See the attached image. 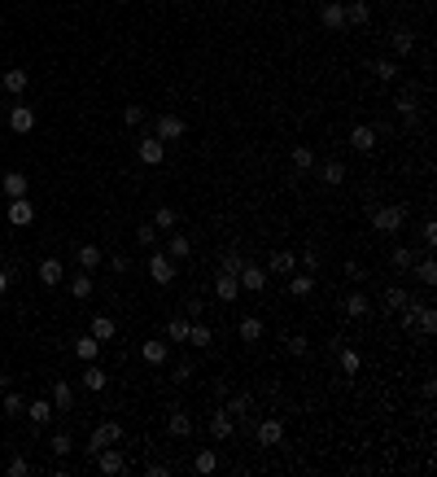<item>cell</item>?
<instances>
[{
  "mask_svg": "<svg viewBox=\"0 0 437 477\" xmlns=\"http://www.w3.org/2000/svg\"><path fill=\"white\" fill-rule=\"evenodd\" d=\"M389 49H394V57H407L411 49H416V35H411V27H394V31H389Z\"/></svg>",
  "mask_w": 437,
  "mask_h": 477,
  "instance_id": "25",
  "label": "cell"
},
{
  "mask_svg": "<svg viewBox=\"0 0 437 477\" xmlns=\"http://www.w3.org/2000/svg\"><path fill=\"white\" fill-rule=\"evenodd\" d=\"M372 75L381 79V83H394V79H398V62H394V57H376V62H372Z\"/></svg>",
  "mask_w": 437,
  "mask_h": 477,
  "instance_id": "40",
  "label": "cell"
},
{
  "mask_svg": "<svg viewBox=\"0 0 437 477\" xmlns=\"http://www.w3.org/2000/svg\"><path fill=\"white\" fill-rule=\"evenodd\" d=\"M175 223H180V210H171V206L153 210V228L158 232H175Z\"/></svg>",
  "mask_w": 437,
  "mask_h": 477,
  "instance_id": "42",
  "label": "cell"
},
{
  "mask_svg": "<svg viewBox=\"0 0 437 477\" xmlns=\"http://www.w3.org/2000/svg\"><path fill=\"white\" fill-rule=\"evenodd\" d=\"M118 438H123V425H118V421H101L97 429H92V438H88V456H97V451L114 447Z\"/></svg>",
  "mask_w": 437,
  "mask_h": 477,
  "instance_id": "3",
  "label": "cell"
},
{
  "mask_svg": "<svg viewBox=\"0 0 437 477\" xmlns=\"http://www.w3.org/2000/svg\"><path fill=\"white\" fill-rule=\"evenodd\" d=\"M346 276L350 280H363V263H359V258H350V263H346Z\"/></svg>",
  "mask_w": 437,
  "mask_h": 477,
  "instance_id": "58",
  "label": "cell"
},
{
  "mask_svg": "<svg viewBox=\"0 0 437 477\" xmlns=\"http://www.w3.org/2000/svg\"><path fill=\"white\" fill-rule=\"evenodd\" d=\"M188 324H193V320H184V315H175L171 324H167V337L175 342V346H188Z\"/></svg>",
  "mask_w": 437,
  "mask_h": 477,
  "instance_id": "45",
  "label": "cell"
},
{
  "mask_svg": "<svg viewBox=\"0 0 437 477\" xmlns=\"http://www.w3.org/2000/svg\"><path fill=\"white\" fill-rule=\"evenodd\" d=\"M75 451V438L70 434H53V456H70Z\"/></svg>",
  "mask_w": 437,
  "mask_h": 477,
  "instance_id": "53",
  "label": "cell"
},
{
  "mask_svg": "<svg viewBox=\"0 0 437 477\" xmlns=\"http://www.w3.org/2000/svg\"><path fill=\"white\" fill-rule=\"evenodd\" d=\"M267 271H271V276H293V271H298V254H293V249H276L271 263H267Z\"/></svg>",
  "mask_w": 437,
  "mask_h": 477,
  "instance_id": "16",
  "label": "cell"
},
{
  "mask_svg": "<svg viewBox=\"0 0 437 477\" xmlns=\"http://www.w3.org/2000/svg\"><path fill=\"white\" fill-rule=\"evenodd\" d=\"M228 416L236 425H245V429H254V395H228Z\"/></svg>",
  "mask_w": 437,
  "mask_h": 477,
  "instance_id": "7",
  "label": "cell"
},
{
  "mask_svg": "<svg viewBox=\"0 0 437 477\" xmlns=\"http://www.w3.org/2000/svg\"><path fill=\"white\" fill-rule=\"evenodd\" d=\"M0 188H5L9 197H27V175H22V171H5V180H0Z\"/></svg>",
  "mask_w": 437,
  "mask_h": 477,
  "instance_id": "38",
  "label": "cell"
},
{
  "mask_svg": "<svg viewBox=\"0 0 437 477\" xmlns=\"http://www.w3.org/2000/svg\"><path fill=\"white\" fill-rule=\"evenodd\" d=\"M289 355H293V359H306V355H311V342H306L302 333H293V337H289Z\"/></svg>",
  "mask_w": 437,
  "mask_h": 477,
  "instance_id": "51",
  "label": "cell"
},
{
  "mask_svg": "<svg viewBox=\"0 0 437 477\" xmlns=\"http://www.w3.org/2000/svg\"><path fill=\"white\" fill-rule=\"evenodd\" d=\"M407 289H403V285H389V289L381 293V311H389V315H398V311H403V307H407Z\"/></svg>",
  "mask_w": 437,
  "mask_h": 477,
  "instance_id": "23",
  "label": "cell"
},
{
  "mask_svg": "<svg viewBox=\"0 0 437 477\" xmlns=\"http://www.w3.org/2000/svg\"><path fill=\"white\" fill-rule=\"evenodd\" d=\"M298 263H302V271H320V263H324V254H320V245H306V249H302V258H298Z\"/></svg>",
  "mask_w": 437,
  "mask_h": 477,
  "instance_id": "48",
  "label": "cell"
},
{
  "mask_svg": "<svg viewBox=\"0 0 437 477\" xmlns=\"http://www.w3.org/2000/svg\"><path fill=\"white\" fill-rule=\"evenodd\" d=\"M341 311H346L350 320H363V315H372V298L363 293V289H354V293L341 298Z\"/></svg>",
  "mask_w": 437,
  "mask_h": 477,
  "instance_id": "14",
  "label": "cell"
},
{
  "mask_svg": "<svg viewBox=\"0 0 437 477\" xmlns=\"http://www.w3.org/2000/svg\"><path fill=\"white\" fill-rule=\"evenodd\" d=\"M184 132H188V123H184L180 114H158V118H153V136L167 140V145H171V140H184Z\"/></svg>",
  "mask_w": 437,
  "mask_h": 477,
  "instance_id": "6",
  "label": "cell"
},
{
  "mask_svg": "<svg viewBox=\"0 0 437 477\" xmlns=\"http://www.w3.org/2000/svg\"><path fill=\"white\" fill-rule=\"evenodd\" d=\"M389 263H394L398 271H407L411 263H416V249H407V245H394V249H389Z\"/></svg>",
  "mask_w": 437,
  "mask_h": 477,
  "instance_id": "46",
  "label": "cell"
},
{
  "mask_svg": "<svg viewBox=\"0 0 437 477\" xmlns=\"http://www.w3.org/2000/svg\"><path fill=\"white\" fill-rule=\"evenodd\" d=\"M219 469V451H197V456H193V473H215Z\"/></svg>",
  "mask_w": 437,
  "mask_h": 477,
  "instance_id": "44",
  "label": "cell"
},
{
  "mask_svg": "<svg viewBox=\"0 0 437 477\" xmlns=\"http://www.w3.org/2000/svg\"><path fill=\"white\" fill-rule=\"evenodd\" d=\"M175 276H180V263H175L167 249H153L149 254V280L153 285H175Z\"/></svg>",
  "mask_w": 437,
  "mask_h": 477,
  "instance_id": "2",
  "label": "cell"
},
{
  "mask_svg": "<svg viewBox=\"0 0 437 477\" xmlns=\"http://www.w3.org/2000/svg\"><path fill=\"white\" fill-rule=\"evenodd\" d=\"M293 166H298V171H315V153L306 149V145H298V149H293Z\"/></svg>",
  "mask_w": 437,
  "mask_h": 477,
  "instance_id": "50",
  "label": "cell"
},
{
  "mask_svg": "<svg viewBox=\"0 0 437 477\" xmlns=\"http://www.w3.org/2000/svg\"><path fill=\"white\" fill-rule=\"evenodd\" d=\"M193 429H197L193 416H188L184 408H171V416H167V434H171V438H188Z\"/></svg>",
  "mask_w": 437,
  "mask_h": 477,
  "instance_id": "18",
  "label": "cell"
},
{
  "mask_svg": "<svg viewBox=\"0 0 437 477\" xmlns=\"http://www.w3.org/2000/svg\"><path fill=\"white\" fill-rule=\"evenodd\" d=\"M411 267H416V280H420V285H429V289L437 285V263H433V258H416Z\"/></svg>",
  "mask_w": 437,
  "mask_h": 477,
  "instance_id": "43",
  "label": "cell"
},
{
  "mask_svg": "<svg viewBox=\"0 0 437 477\" xmlns=\"http://www.w3.org/2000/svg\"><path fill=\"white\" fill-rule=\"evenodd\" d=\"M420 236H424V249H433V245H437V223H433V219H424Z\"/></svg>",
  "mask_w": 437,
  "mask_h": 477,
  "instance_id": "56",
  "label": "cell"
},
{
  "mask_svg": "<svg viewBox=\"0 0 437 477\" xmlns=\"http://www.w3.org/2000/svg\"><path fill=\"white\" fill-rule=\"evenodd\" d=\"M149 477H171V464H149Z\"/></svg>",
  "mask_w": 437,
  "mask_h": 477,
  "instance_id": "60",
  "label": "cell"
},
{
  "mask_svg": "<svg viewBox=\"0 0 437 477\" xmlns=\"http://www.w3.org/2000/svg\"><path fill=\"white\" fill-rule=\"evenodd\" d=\"M359 368H363L359 351H346V346H341V373H346V377H359Z\"/></svg>",
  "mask_w": 437,
  "mask_h": 477,
  "instance_id": "49",
  "label": "cell"
},
{
  "mask_svg": "<svg viewBox=\"0 0 437 477\" xmlns=\"http://www.w3.org/2000/svg\"><path fill=\"white\" fill-rule=\"evenodd\" d=\"M167 254L175 258V263H184V258H193V241H188L184 232H171L167 236Z\"/></svg>",
  "mask_w": 437,
  "mask_h": 477,
  "instance_id": "29",
  "label": "cell"
},
{
  "mask_svg": "<svg viewBox=\"0 0 437 477\" xmlns=\"http://www.w3.org/2000/svg\"><path fill=\"white\" fill-rule=\"evenodd\" d=\"M346 175H350V171H346V162H337V158L320 166V180H324L328 188H341V184H346Z\"/></svg>",
  "mask_w": 437,
  "mask_h": 477,
  "instance_id": "30",
  "label": "cell"
},
{
  "mask_svg": "<svg viewBox=\"0 0 437 477\" xmlns=\"http://www.w3.org/2000/svg\"><path fill=\"white\" fill-rule=\"evenodd\" d=\"M5 219L14 223V228H31V223H35V206H31V197H9Z\"/></svg>",
  "mask_w": 437,
  "mask_h": 477,
  "instance_id": "8",
  "label": "cell"
},
{
  "mask_svg": "<svg viewBox=\"0 0 437 477\" xmlns=\"http://www.w3.org/2000/svg\"><path fill=\"white\" fill-rule=\"evenodd\" d=\"M136 241H140V245H158V228H153V223H140V228H136Z\"/></svg>",
  "mask_w": 437,
  "mask_h": 477,
  "instance_id": "54",
  "label": "cell"
},
{
  "mask_svg": "<svg viewBox=\"0 0 437 477\" xmlns=\"http://www.w3.org/2000/svg\"><path fill=\"white\" fill-rule=\"evenodd\" d=\"M407 206H398V201H389V206H376L372 210V228L376 232H381V236H394L398 228H403V223H407Z\"/></svg>",
  "mask_w": 437,
  "mask_h": 477,
  "instance_id": "1",
  "label": "cell"
},
{
  "mask_svg": "<svg viewBox=\"0 0 437 477\" xmlns=\"http://www.w3.org/2000/svg\"><path fill=\"white\" fill-rule=\"evenodd\" d=\"M53 408H57V412H70V408H75V390H70L66 381H53Z\"/></svg>",
  "mask_w": 437,
  "mask_h": 477,
  "instance_id": "37",
  "label": "cell"
},
{
  "mask_svg": "<svg viewBox=\"0 0 437 477\" xmlns=\"http://www.w3.org/2000/svg\"><path fill=\"white\" fill-rule=\"evenodd\" d=\"M5 416H27V395L9 390V395H5Z\"/></svg>",
  "mask_w": 437,
  "mask_h": 477,
  "instance_id": "47",
  "label": "cell"
},
{
  "mask_svg": "<svg viewBox=\"0 0 437 477\" xmlns=\"http://www.w3.org/2000/svg\"><path fill=\"white\" fill-rule=\"evenodd\" d=\"M136 158L145 162V166H158L162 158H167V140H158V136H145V140L136 145Z\"/></svg>",
  "mask_w": 437,
  "mask_h": 477,
  "instance_id": "9",
  "label": "cell"
},
{
  "mask_svg": "<svg viewBox=\"0 0 437 477\" xmlns=\"http://www.w3.org/2000/svg\"><path fill=\"white\" fill-rule=\"evenodd\" d=\"M311 289H315V271H293L289 276V293L293 298H306Z\"/></svg>",
  "mask_w": 437,
  "mask_h": 477,
  "instance_id": "36",
  "label": "cell"
},
{
  "mask_svg": "<svg viewBox=\"0 0 437 477\" xmlns=\"http://www.w3.org/2000/svg\"><path fill=\"white\" fill-rule=\"evenodd\" d=\"M79 386L92 390V395H101V390L110 386V377H105V368H101V364H88V368H84V381H79Z\"/></svg>",
  "mask_w": 437,
  "mask_h": 477,
  "instance_id": "27",
  "label": "cell"
},
{
  "mask_svg": "<svg viewBox=\"0 0 437 477\" xmlns=\"http://www.w3.org/2000/svg\"><path fill=\"white\" fill-rule=\"evenodd\" d=\"M92 285H97V280H92V271L79 267L75 276H70V293H75V298H92Z\"/></svg>",
  "mask_w": 437,
  "mask_h": 477,
  "instance_id": "41",
  "label": "cell"
},
{
  "mask_svg": "<svg viewBox=\"0 0 437 477\" xmlns=\"http://www.w3.org/2000/svg\"><path fill=\"white\" fill-rule=\"evenodd\" d=\"M245 263H250V258H245V249H223V254H219V271H228V276H241Z\"/></svg>",
  "mask_w": 437,
  "mask_h": 477,
  "instance_id": "31",
  "label": "cell"
},
{
  "mask_svg": "<svg viewBox=\"0 0 437 477\" xmlns=\"http://www.w3.org/2000/svg\"><path fill=\"white\" fill-rule=\"evenodd\" d=\"M40 280H44V285H62V280H66L62 258H44V263H40Z\"/></svg>",
  "mask_w": 437,
  "mask_h": 477,
  "instance_id": "35",
  "label": "cell"
},
{
  "mask_svg": "<svg viewBox=\"0 0 437 477\" xmlns=\"http://www.w3.org/2000/svg\"><path fill=\"white\" fill-rule=\"evenodd\" d=\"M184 381H193V359H180V364H175V386H184Z\"/></svg>",
  "mask_w": 437,
  "mask_h": 477,
  "instance_id": "55",
  "label": "cell"
},
{
  "mask_svg": "<svg viewBox=\"0 0 437 477\" xmlns=\"http://www.w3.org/2000/svg\"><path fill=\"white\" fill-rule=\"evenodd\" d=\"M97 469L105 473V477H118V473H127V460H123V451H114V447H105V451H97Z\"/></svg>",
  "mask_w": 437,
  "mask_h": 477,
  "instance_id": "11",
  "label": "cell"
},
{
  "mask_svg": "<svg viewBox=\"0 0 437 477\" xmlns=\"http://www.w3.org/2000/svg\"><path fill=\"white\" fill-rule=\"evenodd\" d=\"M53 399H27V416H31V425L35 429H44V425H49L53 421Z\"/></svg>",
  "mask_w": 437,
  "mask_h": 477,
  "instance_id": "17",
  "label": "cell"
},
{
  "mask_svg": "<svg viewBox=\"0 0 437 477\" xmlns=\"http://www.w3.org/2000/svg\"><path fill=\"white\" fill-rule=\"evenodd\" d=\"M110 267L118 271V276H123V271H127V267H132V263H127V254H114V258H110Z\"/></svg>",
  "mask_w": 437,
  "mask_h": 477,
  "instance_id": "59",
  "label": "cell"
},
{
  "mask_svg": "<svg viewBox=\"0 0 437 477\" xmlns=\"http://www.w3.org/2000/svg\"><path fill=\"white\" fill-rule=\"evenodd\" d=\"M9 280H14V276H9V267H0V298L9 293Z\"/></svg>",
  "mask_w": 437,
  "mask_h": 477,
  "instance_id": "61",
  "label": "cell"
},
{
  "mask_svg": "<svg viewBox=\"0 0 437 477\" xmlns=\"http://www.w3.org/2000/svg\"><path fill=\"white\" fill-rule=\"evenodd\" d=\"M0 83H5V92H14V97H22V92H27V83H31V75H27L22 66H9V70H5V79H0Z\"/></svg>",
  "mask_w": 437,
  "mask_h": 477,
  "instance_id": "28",
  "label": "cell"
},
{
  "mask_svg": "<svg viewBox=\"0 0 437 477\" xmlns=\"http://www.w3.org/2000/svg\"><path fill=\"white\" fill-rule=\"evenodd\" d=\"M35 123H40V118H35V110H31L27 101L9 105V132H14V136H31V132H35Z\"/></svg>",
  "mask_w": 437,
  "mask_h": 477,
  "instance_id": "4",
  "label": "cell"
},
{
  "mask_svg": "<svg viewBox=\"0 0 437 477\" xmlns=\"http://www.w3.org/2000/svg\"><path fill=\"white\" fill-rule=\"evenodd\" d=\"M236 280H241V289H245V293H263V289H267V267H258V263H245V267H241V276H236Z\"/></svg>",
  "mask_w": 437,
  "mask_h": 477,
  "instance_id": "10",
  "label": "cell"
},
{
  "mask_svg": "<svg viewBox=\"0 0 437 477\" xmlns=\"http://www.w3.org/2000/svg\"><path fill=\"white\" fill-rule=\"evenodd\" d=\"M346 9V27H368L372 22V5L368 0H350V5H341Z\"/></svg>",
  "mask_w": 437,
  "mask_h": 477,
  "instance_id": "21",
  "label": "cell"
},
{
  "mask_svg": "<svg viewBox=\"0 0 437 477\" xmlns=\"http://www.w3.org/2000/svg\"><path fill=\"white\" fill-rule=\"evenodd\" d=\"M210 434H215L219 438V443H223V438H232L236 434V421H232V416H228V408H219V412H210Z\"/></svg>",
  "mask_w": 437,
  "mask_h": 477,
  "instance_id": "20",
  "label": "cell"
},
{
  "mask_svg": "<svg viewBox=\"0 0 437 477\" xmlns=\"http://www.w3.org/2000/svg\"><path fill=\"white\" fill-rule=\"evenodd\" d=\"M236 333H241V342H245V346L263 342V320H258V315H245L241 324H236Z\"/></svg>",
  "mask_w": 437,
  "mask_h": 477,
  "instance_id": "33",
  "label": "cell"
},
{
  "mask_svg": "<svg viewBox=\"0 0 437 477\" xmlns=\"http://www.w3.org/2000/svg\"><path fill=\"white\" fill-rule=\"evenodd\" d=\"M70 351H75V355H79V359H84V364H97V355H101V342L92 337V333H84V337H79L75 346H70Z\"/></svg>",
  "mask_w": 437,
  "mask_h": 477,
  "instance_id": "32",
  "label": "cell"
},
{
  "mask_svg": "<svg viewBox=\"0 0 437 477\" xmlns=\"http://www.w3.org/2000/svg\"><path fill=\"white\" fill-rule=\"evenodd\" d=\"M254 438H258V447H280L285 443V421H276V416H267V421H254Z\"/></svg>",
  "mask_w": 437,
  "mask_h": 477,
  "instance_id": "5",
  "label": "cell"
},
{
  "mask_svg": "<svg viewBox=\"0 0 437 477\" xmlns=\"http://www.w3.org/2000/svg\"><path fill=\"white\" fill-rule=\"evenodd\" d=\"M394 110L403 114L407 123H416V118H420V105H416V97H411V92H398V97H394Z\"/></svg>",
  "mask_w": 437,
  "mask_h": 477,
  "instance_id": "39",
  "label": "cell"
},
{
  "mask_svg": "<svg viewBox=\"0 0 437 477\" xmlns=\"http://www.w3.org/2000/svg\"><path fill=\"white\" fill-rule=\"evenodd\" d=\"M411 311H416V329L424 333V337H433V333H437V307H433V302H416V298H411Z\"/></svg>",
  "mask_w": 437,
  "mask_h": 477,
  "instance_id": "12",
  "label": "cell"
},
{
  "mask_svg": "<svg viewBox=\"0 0 437 477\" xmlns=\"http://www.w3.org/2000/svg\"><path fill=\"white\" fill-rule=\"evenodd\" d=\"M27 473H31V464L22 460V456H18V460H9V477H27Z\"/></svg>",
  "mask_w": 437,
  "mask_h": 477,
  "instance_id": "57",
  "label": "cell"
},
{
  "mask_svg": "<svg viewBox=\"0 0 437 477\" xmlns=\"http://www.w3.org/2000/svg\"><path fill=\"white\" fill-rule=\"evenodd\" d=\"M167 342H162V337H149L145 346H140V359H145V364H153V368H162V364H167Z\"/></svg>",
  "mask_w": 437,
  "mask_h": 477,
  "instance_id": "24",
  "label": "cell"
},
{
  "mask_svg": "<svg viewBox=\"0 0 437 477\" xmlns=\"http://www.w3.org/2000/svg\"><path fill=\"white\" fill-rule=\"evenodd\" d=\"M75 258H79V267H84V271H97V267L105 263L101 245H79V249H75Z\"/></svg>",
  "mask_w": 437,
  "mask_h": 477,
  "instance_id": "34",
  "label": "cell"
},
{
  "mask_svg": "<svg viewBox=\"0 0 437 477\" xmlns=\"http://www.w3.org/2000/svg\"><path fill=\"white\" fill-rule=\"evenodd\" d=\"M188 346H193V351H210V346H215V329H210L206 320L188 324Z\"/></svg>",
  "mask_w": 437,
  "mask_h": 477,
  "instance_id": "19",
  "label": "cell"
},
{
  "mask_svg": "<svg viewBox=\"0 0 437 477\" xmlns=\"http://www.w3.org/2000/svg\"><path fill=\"white\" fill-rule=\"evenodd\" d=\"M0 267H5V249H0Z\"/></svg>",
  "mask_w": 437,
  "mask_h": 477,
  "instance_id": "62",
  "label": "cell"
},
{
  "mask_svg": "<svg viewBox=\"0 0 437 477\" xmlns=\"http://www.w3.org/2000/svg\"><path fill=\"white\" fill-rule=\"evenodd\" d=\"M123 123H127V127H145V105H127V110H123Z\"/></svg>",
  "mask_w": 437,
  "mask_h": 477,
  "instance_id": "52",
  "label": "cell"
},
{
  "mask_svg": "<svg viewBox=\"0 0 437 477\" xmlns=\"http://www.w3.org/2000/svg\"><path fill=\"white\" fill-rule=\"evenodd\" d=\"M236 293H241V280L228 276V271H219V276H215V298H219V302H236Z\"/></svg>",
  "mask_w": 437,
  "mask_h": 477,
  "instance_id": "26",
  "label": "cell"
},
{
  "mask_svg": "<svg viewBox=\"0 0 437 477\" xmlns=\"http://www.w3.org/2000/svg\"><path fill=\"white\" fill-rule=\"evenodd\" d=\"M381 140H376V127L372 123H359V127H350V149H359V153H372Z\"/></svg>",
  "mask_w": 437,
  "mask_h": 477,
  "instance_id": "15",
  "label": "cell"
},
{
  "mask_svg": "<svg viewBox=\"0 0 437 477\" xmlns=\"http://www.w3.org/2000/svg\"><path fill=\"white\" fill-rule=\"evenodd\" d=\"M88 333H92V337H97V342L105 346V342H114V337H118V324H114V315H92Z\"/></svg>",
  "mask_w": 437,
  "mask_h": 477,
  "instance_id": "22",
  "label": "cell"
},
{
  "mask_svg": "<svg viewBox=\"0 0 437 477\" xmlns=\"http://www.w3.org/2000/svg\"><path fill=\"white\" fill-rule=\"evenodd\" d=\"M341 5H346V0H328V5L320 9V27L324 31H346V9Z\"/></svg>",
  "mask_w": 437,
  "mask_h": 477,
  "instance_id": "13",
  "label": "cell"
}]
</instances>
